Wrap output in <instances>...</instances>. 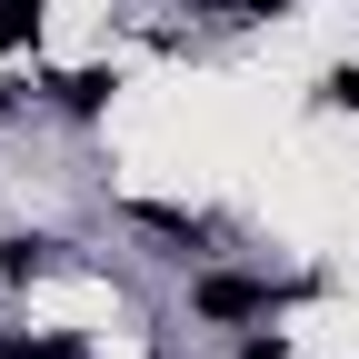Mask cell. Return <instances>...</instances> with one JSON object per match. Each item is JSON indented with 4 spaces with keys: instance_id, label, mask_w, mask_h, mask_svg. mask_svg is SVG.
<instances>
[{
    "instance_id": "obj_3",
    "label": "cell",
    "mask_w": 359,
    "mask_h": 359,
    "mask_svg": "<svg viewBox=\"0 0 359 359\" xmlns=\"http://www.w3.org/2000/svg\"><path fill=\"white\" fill-rule=\"evenodd\" d=\"M130 219H140V230H150V240H170L180 259H200V250L219 240V230H210V219H200V210H170V200H130Z\"/></svg>"
},
{
    "instance_id": "obj_7",
    "label": "cell",
    "mask_w": 359,
    "mask_h": 359,
    "mask_svg": "<svg viewBox=\"0 0 359 359\" xmlns=\"http://www.w3.org/2000/svg\"><path fill=\"white\" fill-rule=\"evenodd\" d=\"M11 359H90V339H70V330H50V339H30V330H20V339H11Z\"/></svg>"
},
{
    "instance_id": "obj_8",
    "label": "cell",
    "mask_w": 359,
    "mask_h": 359,
    "mask_svg": "<svg viewBox=\"0 0 359 359\" xmlns=\"http://www.w3.org/2000/svg\"><path fill=\"white\" fill-rule=\"evenodd\" d=\"M320 100H330V110H359V60H339V70L320 80Z\"/></svg>"
},
{
    "instance_id": "obj_2",
    "label": "cell",
    "mask_w": 359,
    "mask_h": 359,
    "mask_svg": "<svg viewBox=\"0 0 359 359\" xmlns=\"http://www.w3.org/2000/svg\"><path fill=\"white\" fill-rule=\"evenodd\" d=\"M60 259H70V240H50V230H11V240H0V290H30V280H50Z\"/></svg>"
},
{
    "instance_id": "obj_4",
    "label": "cell",
    "mask_w": 359,
    "mask_h": 359,
    "mask_svg": "<svg viewBox=\"0 0 359 359\" xmlns=\"http://www.w3.org/2000/svg\"><path fill=\"white\" fill-rule=\"evenodd\" d=\"M110 100H120V70H100V60H90V70H60V80H50V110H60V120H100Z\"/></svg>"
},
{
    "instance_id": "obj_1",
    "label": "cell",
    "mask_w": 359,
    "mask_h": 359,
    "mask_svg": "<svg viewBox=\"0 0 359 359\" xmlns=\"http://www.w3.org/2000/svg\"><path fill=\"white\" fill-rule=\"evenodd\" d=\"M299 290H280V280H259V269H200L190 280V320L200 330H259V320H280Z\"/></svg>"
},
{
    "instance_id": "obj_6",
    "label": "cell",
    "mask_w": 359,
    "mask_h": 359,
    "mask_svg": "<svg viewBox=\"0 0 359 359\" xmlns=\"http://www.w3.org/2000/svg\"><path fill=\"white\" fill-rule=\"evenodd\" d=\"M40 40V0H0V60H20Z\"/></svg>"
},
{
    "instance_id": "obj_9",
    "label": "cell",
    "mask_w": 359,
    "mask_h": 359,
    "mask_svg": "<svg viewBox=\"0 0 359 359\" xmlns=\"http://www.w3.org/2000/svg\"><path fill=\"white\" fill-rule=\"evenodd\" d=\"M230 359H290V339H280V330L259 320V330H240V349H230Z\"/></svg>"
},
{
    "instance_id": "obj_5",
    "label": "cell",
    "mask_w": 359,
    "mask_h": 359,
    "mask_svg": "<svg viewBox=\"0 0 359 359\" xmlns=\"http://www.w3.org/2000/svg\"><path fill=\"white\" fill-rule=\"evenodd\" d=\"M190 20H210V30H259V20H290V0H190Z\"/></svg>"
}]
</instances>
